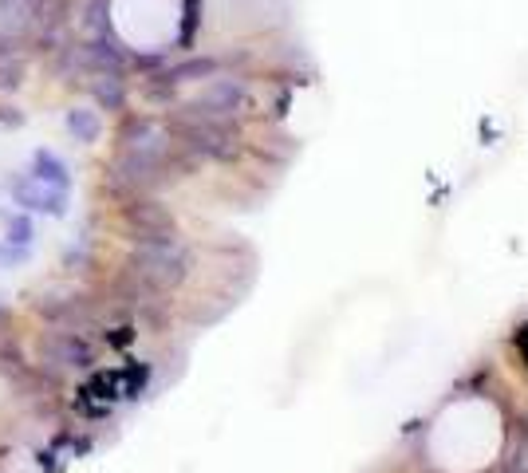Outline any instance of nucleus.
I'll use <instances>...</instances> for the list:
<instances>
[{"label":"nucleus","mask_w":528,"mask_h":473,"mask_svg":"<svg viewBox=\"0 0 528 473\" xmlns=\"http://www.w3.org/2000/svg\"><path fill=\"white\" fill-rule=\"evenodd\" d=\"M123 217H127L134 237H142V233H162V229H178L170 205H162L158 198H131V202H123Z\"/></svg>","instance_id":"39448f33"},{"label":"nucleus","mask_w":528,"mask_h":473,"mask_svg":"<svg viewBox=\"0 0 528 473\" xmlns=\"http://www.w3.org/2000/svg\"><path fill=\"white\" fill-rule=\"evenodd\" d=\"M134 249L131 257H127V269L138 276V280H146L150 288H158V292H174V288H182L186 284V276L194 269V253H190V245L182 241V233L178 229H162V233H142V237H131Z\"/></svg>","instance_id":"f257e3e1"},{"label":"nucleus","mask_w":528,"mask_h":473,"mask_svg":"<svg viewBox=\"0 0 528 473\" xmlns=\"http://www.w3.org/2000/svg\"><path fill=\"white\" fill-rule=\"evenodd\" d=\"M198 12L201 0H186V12H182V32H178V44L190 48L194 44V32H198Z\"/></svg>","instance_id":"9b49d317"},{"label":"nucleus","mask_w":528,"mask_h":473,"mask_svg":"<svg viewBox=\"0 0 528 473\" xmlns=\"http://www.w3.org/2000/svg\"><path fill=\"white\" fill-rule=\"evenodd\" d=\"M12 202L20 205L28 217L32 213H44V217H64L67 213V194L64 190H52V186H40L36 178H16L12 182Z\"/></svg>","instance_id":"20e7f679"},{"label":"nucleus","mask_w":528,"mask_h":473,"mask_svg":"<svg viewBox=\"0 0 528 473\" xmlns=\"http://www.w3.org/2000/svg\"><path fill=\"white\" fill-rule=\"evenodd\" d=\"M249 79L245 75H213L194 99H186L174 115L182 119H233L249 107Z\"/></svg>","instance_id":"f03ea898"},{"label":"nucleus","mask_w":528,"mask_h":473,"mask_svg":"<svg viewBox=\"0 0 528 473\" xmlns=\"http://www.w3.org/2000/svg\"><path fill=\"white\" fill-rule=\"evenodd\" d=\"M28 178H36L40 186H52V190H71V170H67L64 158H56L52 150H36L32 154V174Z\"/></svg>","instance_id":"423d86ee"},{"label":"nucleus","mask_w":528,"mask_h":473,"mask_svg":"<svg viewBox=\"0 0 528 473\" xmlns=\"http://www.w3.org/2000/svg\"><path fill=\"white\" fill-rule=\"evenodd\" d=\"M40 363L48 371H87L95 363V347L87 336H75V332H44L40 339Z\"/></svg>","instance_id":"7ed1b4c3"},{"label":"nucleus","mask_w":528,"mask_h":473,"mask_svg":"<svg viewBox=\"0 0 528 473\" xmlns=\"http://www.w3.org/2000/svg\"><path fill=\"white\" fill-rule=\"evenodd\" d=\"M64 123H67V135L75 138V142H83V146H91L95 138L103 135V123H99V115H95V111H87V107H71Z\"/></svg>","instance_id":"6e6552de"},{"label":"nucleus","mask_w":528,"mask_h":473,"mask_svg":"<svg viewBox=\"0 0 528 473\" xmlns=\"http://www.w3.org/2000/svg\"><path fill=\"white\" fill-rule=\"evenodd\" d=\"M0 127H12L16 131V127H24V115L16 107H0Z\"/></svg>","instance_id":"4468645a"},{"label":"nucleus","mask_w":528,"mask_h":473,"mask_svg":"<svg viewBox=\"0 0 528 473\" xmlns=\"http://www.w3.org/2000/svg\"><path fill=\"white\" fill-rule=\"evenodd\" d=\"M4 245H12V249H32V241H36V225H32V217L28 213H16V217H8V225H4V237H0Z\"/></svg>","instance_id":"9d476101"},{"label":"nucleus","mask_w":528,"mask_h":473,"mask_svg":"<svg viewBox=\"0 0 528 473\" xmlns=\"http://www.w3.org/2000/svg\"><path fill=\"white\" fill-rule=\"evenodd\" d=\"M60 261H64L67 272H87L91 269V253H87V245H83V241H79V245H67Z\"/></svg>","instance_id":"f8f14e48"},{"label":"nucleus","mask_w":528,"mask_h":473,"mask_svg":"<svg viewBox=\"0 0 528 473\" xmlns=\"http://www.w3.org/2000/svg\"><path fill=\"white\" fill-rule=\"evenodd\" d=\"M493 473H528V410L517 414V442H513V450L501 458V466Z\"/></svg>","instance_id":"1a4fd4ad"},{"label":"nucleus","mask_w":528,"mask_h":473,"mask_svg":"<svg viewBox=\"0 0 528 473\" xmlns=\"http://www.w3.org/2000/svg\"><path fill=\"white\" fill-rule=\"evenodd\" d=\"M87 87H91V99L103 111H123L127 107V79L123 75H95Z\"/></svg>","instance_id":"0eeeda50"},{"label":"nucleus","mask_w":528,"mask_h":473,"mask_svg":"<svg viewBox=\"0 0 528 473\" xmlns=\"http://www.w3.org/2000/svg\"><path fill=\"white\" fill-rule=\"evenodd\" d=\"M24 79V60H0V91H16Z\"/></svg>","instance_id":"ddd939ff"}]
</instances>
